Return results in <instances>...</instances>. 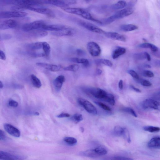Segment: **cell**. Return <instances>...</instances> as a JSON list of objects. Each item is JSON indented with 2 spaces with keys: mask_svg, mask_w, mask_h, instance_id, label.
I'll list each match as a JSON object with an SVG mask.
<instances>
[{
  "mask_svg": "<svg viewBox=\"0 0 160 160\" xmlns=\"http://www.w3.org/2000/svg\"><path fill=\"white\" fill-rule=\"evenodd\" d=\"M4 87V85L2 82L0 81V89Z\"/></svg>",
  "mask_w": 160,
  "mask_h": 160,
  "instance_id": "obj_57",
  "label": "cell"
},
{
  "mask_svg": "<svg viewBox=\"0 0 160 160\" xmlns=\"http://www.w3.org/2000/svg\"><path fill=\"white\" fill-rule=\"evenodd\" d=\"M71 119L75 123H77L83 120L82 115L80 114H76L71 117Z\"/></svg>",
  "mask_w": 160,
  "mask_h": 160,
  "instance_id": "obj_36",
  "label": "cell"
},
{
  "mask_svg": "<svg viewBox=\"0 0 160 160\" xmlns=\"http://www.w3.org/2000/svg\"><path fill=\"white\" fill-rule=\"evenodd\" d=\"M88 92L96 98L104 100L108 93L99 88H92L88 89Z\"/></svg>",
  "mask_w": 160,
  "mask_h": 160,
  "instance_id": "obj_4",
  "label": "cell"
},
{
  "mask_svg": "<svg viewBox=\"0 0 160 160\" xmlns=\"http://www.w3.org/2000/svg\"><path fill=\"white\" fill-rule=\"evenodd\" d=\"M45 56H49L50 54L51 48L50 45L46 42H42V48Z\"/></svg>",
  "mask_w": 160,
  "mask_h": 160,
  "instance_id": "obj_31",
  "label": "cell"
},
{
  "mask_svg": "<svg viewBox=\"0 0 160 160\" xmlns=\"http://www.w3.org/2000/svg\"><path fill=\"white\" fill-rule=\"evenodd\" d=\"M17 26V22L12 19L6 20L0 24V29H6L12 28L16 27Z\"/></svg>",
  "mask_w": 160,
  "mask_h": 160,
  "instance_id": "obj_15",
  "label": "cell"
},
{
  "mask_svg": "<svg viewBox=\"0 0 160 160\" xmlns=\"http://www.w3.org/2000/svg\"><path fill=\"white\" fill-rule=\"evenodd\" d=\"M31 80L33 85L36 88L39 89L42 86V84L40 79L34 75L31 76Z\"/></svg>",
  "mask_w": 160,
  "mask_h": 160,
  "instance_id": "obj_26",
  "label": "cell"
},
{
  "mask_svg": "<svg viewBox=\"0 0 160 160\" xmlns=\"http://www.w3.org/2000/svg\"><path fill=\"white\" fill-rule=\"evenodd\" d=\"M43 2L45 4L53 5L63 8H67L69 6L65 1H45Z\"/></svg>",
  "mask_w": 160,
  "mask_h": 160,
  "instance_id": "obj_18",
  "label": "cell"
},
{
  "mask_svg": "<svg viewBox=\"0 0 160 160\" xmlns=\"http://www.w3.org/2000/svg\"><path fill=\"white\" fill-rule=\"evenodd\" d=\"M141 84L144 86L149 87L152 85V83L149 81L146 80H143L141 81Z\"/></svg>",
  "mask_w": 160,
  "mask_h": 160,
  "instance_id": "obj_48",
  "label": "cell"
},
{
  "mask_svg": "<svg viewBox=\"0 0 160 160\" xmlns=\"http://www.w3.org/2000/svg\"><path fill=\"white\" fill-rule=\"evenodd\" d=\"M80 130L82 132H83L84 131V129L82 127H81L80 128Z\"/></svg>",
  "mask_w": 160,
  "mask_h": 160,
  "instance_id": "obj_58",
  "label": "cell"
},
{
  "mask_svg": "<svg viewBox=\"0 0 160 160\" xmlns=\"http://www.w3.org/2000/svg\"><path fill=\"white\" fill-rule=\"evenodd\" d=\"M8 104L10 106L13 107H16L18 105V103L17 102L12 100H10Z\"/></svg>",
  "mask_w": 160,
  "mask_h": 160,
  "instance_id": "obj_47",
  "label": "cell"
},
{
  "mask_svg": "<svg viewBox=\"0 0 160 160\" xmlns=\"http://www.w3.org/2000/svg\"><path fill=\"white\" fill-rule=\"evenodd\" d=\"M120 29L123 32H130L136 30L138 29V27L135 25L132 24H125L121 25Z\"/></svg>",
  "mask_w": 160,
  "mask_h": 160,
  "instance_id": "obj_23",
  "label": "cell"
},
{
  "mask_svg": "<svg viewBox=\"0 0 160 160\" xmlns=\"http://www.w3.org/2000/svg\"><path fill=\"white\" fill-rule=\"evenodd\" d=\"M66 3L68 5L75 4L76 3V1H65Z\"/></svg>",
  "mask_w": 160,
  "mask_h": 160,
  "instance_id": "obj_55",
  "label": "cell"
},
{
  "mask_svg": "<svg viewBox=\"0 0 160 160\" xmlns=\"http://www.w3.org/2000/svg\"><path fill=\"white\" fill-rule=\"evenodd\" d=\"M104 34L107 37L113 40L123 42H125L126 41V39L124 36L115 32H105Z\"/></svg>",
  "mask_w": 160,
  "mask_h": 160,
  "instance_id": "obj_12",
  "label": "cell"
},
{
  "mask_svg": "<svg viewBox=\"0 0 160 160\" xmlns=\"http://www.w3.org/2000/svg\"><path fill=\"white\" fill-rule=\"evenodd\" d=\"M65 80V76L62 75L58 76L55 79L54 81V84L57 90H60L61 89Z\"/></svg>",
  "mask_w": 160,
  "mask_h": 160,
  "instance_id": "obj_19",
  "label": "cell"
},
{
  "mask_svg": "<svg viewBox=\"0 0 160 160\" xmlns=\"http://www.w3.org/2000/svg\"><path fill=\"white\" fill-rule=\"evenodd\" d=\"M45 25V22L43 20L36 21L25 24L23 26L22 29L25 32H28L42 28Z\"/></svg>",
  "mask_w": 160,
  "mask_h": 160,
  "instance_id": "obj_2",
  "label": "cell"
},
{
  "mask_svg": "<svg viewBox=\"0 0 160 160\" xmlns=\"http://www.w3.org/2000/svg\"><path fill=\"white\" fill-rule=\"evenodd\" d=\"M148 147L151 149H159L160 148V138L159 137H155L151 139L148 142Z\"/></svg>",
  "mask_w": 160,
  "mask_h": 160,
  "instance_id": "obj_16",
  "label": "cell"
},
{
  "mask_svg": "<svg viewBox=\"0 0 160 160\" xmlns=\"http://www.w3.org/2000/svg\"><path fill=\"white\" fill-rule=\"evenodd\" d=\"M28 48L33 50H38L42 48V42H37L29 44Z\"/></svg>",
  "mask_w": 160,
  "mask_h": 160,
  "instance_id": "obj_27",
  "label": "cell"
},
{
  "mask_svg": "<svg viewBox=\"0 0 160 160\" xmlns=\"http://www.w3.org/2000/svg\"><path fill=\"white\" fill-rule=\"evenodd\" d=\"M143 129L145 131L152 133L158 132L160 130L159 127L153 126H145L143 127Z\"/></svg>",
  "mask_w": 160,
  "mask_h": 160,
  "instance_id": "obj_29",
  "label": "cell"
},
{
  "mask_svg": "<svg viewBox=\"0 0 160 160\" xmlns=\"http://www.w3.org/2000/svg\"><path fill=\"white\" fill-rule=\"evenodd\" d=\"M119 88L120 90H122L123 88V81L122 80H120L119 83Z\"/></svg>",
  "mask_w": 160,
  "mask_h": 160,
  "instance_id": "obj_52",
  "label": "cell"
},
{
  "mask_svg": "<svg viewBox=\"0 0 160 160\" xmlns=\"http://www.w3.org/2000/svg\"><path fill=\"white\" fill-rule=\"evenodd\" d=\"M35 115L36 116H38L39 115V113L37 112H36L34 113Z\"/></svg>",
  "mask_w": 160,
  "mask_h": 160,
  "instance_id": "obj_59",
  "label": "cell"
},
{
  "mask_svg": "<svg viewBox=\"0 0 160 160\" xmlns=\"http://www.w3.org/2000/svg\"><path fill=\"white\" fill-rule=\"evenodd\" d=\"M133 12L134 10L132 8H126L118 11L112 16L115 21L117 19H119L131 15Z\"/></svg>",
  "mask_w": 160,
  "mask_h": 160,
  "instance_id": "obj_8",
  "label": "cell"
},
{
  "mask_svg": "<svg viewBox=\"0 0 160 160\" xmlns=\"http://www.w3.org/2000/svg\"><path fill=\"white\" fill-rule=\"evenodd\" d=\"M87 49L90 54L93 57L99 56L101 53L100 46L94 42H89L87 45Z\"/></svg>",
  "mask_w": 160,
  "mask_h": 160,
  "instance_id": "obj_3",
  "label": "cell"
},
{
  "mask_svg": "<svg viewBox=\"0 0 160 160\" xmlns=\"http://www.w3.org/2000/svg\"><path fill=\"white\" fill-rule=\"evenodd\" d=\"M80 154L83 156L91 158H96L99 156L95 152L94 149L86 150L80 153Z\"/></svg>",
  "mask_w": 160,
  "mask_h": 160,
  "instance_id": "obj_21",
  "label": "cell"
},
{
  "mask_svg": "<svg viewBox=\"0 0 160 160\" xmlns=\"http://www.w3.org/2000/svg\"><path fill=\"white\" fill-rule=\"evenodd\" d=\"M94 149L99 157L105 155L107 153V150L106 149L103 147H98Z\"/></svg>",
  "mask_w": 160,
  "mask_h": 160,
  "instance_id": "obj_38",
  "label": "cell"
},
{
  "mask_svg": "<svg viewBox=\"0 0 160 160\" xmlns=\"http://www.w3.org/2000/svg\"><path fill=\"white\" fill-rule=\"evenodd\" d=\"M96 74L98 76L101 75L102 73V71L100 69H97L96 71Z\"/></svg>",
  "mask_w": 160,
  "mask_h": 160,
  "instance_id": "obj_56",
  "label": "cell"
},
{
  "mask_svg": "<svg viewBox=\"0 0 160 160\" xmlns=\"http://www.w3.org/2000/svg\"><path fill=\"white\" fill-rule=\"evenodd\" d=\"M134 58L138 60H142L146 59L144 52L136 53L134 55Z\"/></svg>",
  "mask_w": 160,
  "mask_h": 160,
  "instance_id": "obj_40",
  "label": "cell"
},
{
  "mask_svg": "<svg viewBox=\"0 0 160 160\" xmlns=\"http://www.w3.org/2000/svg\"><path fill=\"white\" fill-rule=\"evenodd\" d=\"M123 130V128L119 126L115 127L113 131V135L116 137L122 136Z\"/></svg>",
  "mask_w": 160,
  "mask_h": 160,
  "instance_id": "obj_34",
  "label": "cell"
},
{
  "mask_svg": "<svg viewBox=\"0 0 160 160\" xmlns=\"http://www.w3.org/2000/svg\"><path fill=\"white\" fill-rule=\"evenodd\" d=\"M127 4L125 1H120L114 5L112 8L114 10H119L127 6Z\"/></svg>",
  "mask_w": 160,
  "mask_h": 160,
  "instance_id": "obj_30",
  "label": "cell"
},
{
  "mask_svg": "<svg viewBox=\"0 0 160 160\" xmlns=\"http://www.w3.org/2000/svg\"><path fill=\"white\" fill-rule=\"evenodd\" d=\"M103 101L108 103L111 106H114L115 105V97L114 95L108 93Z\"/></svg>",
  "mask_w": 160,
  "mask_h": 160,
  "instance_id": "obj_28",
  "label": "cell"
},
{
  "mask_svg": "<svg viewBox=\"0 0 160 160\" xmlns=\"http://www.w3.org/2000/svg\"><path fill=\"white\" fill-rule=\"evenodd\" d=\"M95 103L105 110L108 111H111V110L110 108L102 103L98 102H95Z\"/></svg>",
  "mask_w": 160,
  "mask_h": 160,
  "instance_id": "obj_42",
  "label": "cell"
},
{
  "mask_svg": "<svg viewBox=\"0 0 160 160\" xmlns=\"http://www.w3.org/2000/svg\"><path fill=\"white\" fill-rule=\"evenodd\" d=\"M6 136L5 132L2 130L0 129V139L1 140H5Z\"/></svg>",
  "mask_w": 160,
  "mask_h": 160,
  "instance_id": "obj_50",
  "label": "cell"
},
{
  "mask_svg": "<svg viewBox=\"0 0 160 160\" xmlns=\"http://www.w3.org/2000/svg\"><path fill=\"white\" fill-rule=\"evenodd\" d=\"M70 60L73 62L82 64L85 67H88L90 66L89 61L86 58H71Z\"/></svg>",
  "mask_w": 160,
  "mask_h": 160,
  "instance_id": "obj_20",
  "label": "cell"
},
{
  "mask_svg": "<svg viewBox=\"0 0 160 160\" xmlns=\"http://www.w3.org/2000/svg\"><path fill=\"white\" fill-rule=\"evenodd\" d=\"M79 68L80 67L78 65L73 64L63 68V70L65 71L76 72L79 70Z\"/></svg>",
  "mask_w": 160,
  "mask_h": 160,
  "instance_id": "obj_35",
  "label": "cell"
},
{
  "mask_svg": "<svg viewBox=\"0 0 160 160\" xmlns=\"http://www.w3.org/2000/svg\"><path fill=\"white\" fill-rule=\"evenodd\" d=\"M4 127L6 131L11 135L15 137H20V132L15 127L9 123H5Z\"/></svg>",
  "mask_w": 160,
  "mask_h": 160,
  "instance_id": "obj_11",
  "label": "cell"
},
{
  "mask_svg": "<svg viewBox=\"0 0 160 160\" xmlns=\"http://www.w3.org/2000/svg\"><path fill=\"white\" fill-rule=\"evenodd\" d=\"M144 53L146 59L148 61H150L151 60V58L149 54L147 52H144Z\"/></svg>",
  "mask_w": 160,
  "mask_h": 160,
  "instance_id": "obj_54",
  "label": "cell"
},
{
  "mask_svg": "<svg viewBox=\"0 0 160 160\" xmlns=\"http://www.w3.org/2000/svg\"><path fill=\"white\" fill-rule=\"evenodd\" d=\"M122 136L127 142L129 143L131 142V140L129 132L126 128H123Z\"/></svg>",
  "mask_w": 160,
  "mask_h": 160,
  "instance_id": "obj_32",
  "label": "cell"
},
{
  "mask_svg": "<svg viewBox=\"0 0 160 160\" xmlns=\"http://www.w3.org/2000/svg\"><path fill=\"white\" fill-rule=\"evenodd\" d=\"M6 59V56L4 52L0 50V59L5 60Z\"/></svg>",
  "mask_w": 160,
  "mask_h": 160,
  "instance_id": "obj_51",
  "label": "cell"
},
{
  "mask_svg": "<svg viewBox=\"0 0 160 160\" xmlns=\"http://www.w3.org/2000/svg\"><path fill=\"white\" fill-rule=\"evenodd\" d=\"M37 66L52 72H57L63 69L64 68L60 66L45 63H37Z\"/></svg>",
  "mask_w": 160,
  "mask_h": 160,
  "instance_id": "obj_6",
  "label": "cell"
},
{
  "mask_svg": "<svg viewBox=\"0 0 160 160\" xmlns=\"http://www.w3.org/2000/svg\"><path fill=\"white\" fill-rule=\"evenodd\" d=\"M1 140V139H0V140Z\"/></svg>",
  "mask_w": 160,
  "mask_h": 160,
  "instance_id": "obj_60",
  "label": "cell"
},
{
  "mask_svg": "<svg viewBox=\"0 0 160 160\" xmlns=\"http://www.w3.org/2000/svg\"><path fill=\"white\" fill-rule=\"evenodd\" d=\"M71 116L70 115L67 113H62L57 115L56 117L58 118H69Z\"/></svg>",
  "mask_w": 160,
  "mask_h": 160,
  "instance_id": "obj_49",
  "label": "cell"
},
{
  "mask_svg": "<svg viewBox=\"0 0 160 160\" xmlns=\"http://www.w3.org/2000/svg\"><path fill=\"white\" fill-rule=\"evenodd\" d=\"M78 102L89 113L94 115L97 114V108L88 100L82 98H79Z\"/></svg>",
  "mask_w": 160,
  "mask_h": 160,
  "instance_id": "obj_1",
  "label": "cell"
},
{
  "mask_svg": "<svg viewBox=\"0 0 160 160\" xmlns=\"http://www.w3.org/2000/svg\"><path fill=\"white\" fill-rule=\"evenodd\" d=\"M74 33V30L71 28H67L63 30L56 32H54L52 35L58 37L69 36L73 35Z\"/></svg>",
  "mask_w": 160,
  "mask_h": 160,
  "instance_id": "obj_13",
  "label": "cell"
},
{
  "mask_svg": "<svg viewBox=\"0 0 160 160\" xmlns=\"http://www.w3.org/2000/svg\"><path fill=\"white\" fill-rule=\"evenodd\" d=\"M122 111L131 114L135 117H137V115L135 110L132 109L129 107H125L122 109Z\"/></svg>",
  "mask_w": 160,
  "mask_h": 160,
  "instance_id": "obj_39",
  "label": "cell"
},
{
  "mask_svg": "<svg viewBox=\"0 0 160 160\" xmlns=\"http://www.w3.org/2000/svg\"><path fill=\"white\" fill-rule=\"evenodd\" d=\"M63 140L67 144L71 146L75 145L77 142V139L73 137H67Z\"/></svg>",
  "mask_w": 160,
  "mask_h": 160,
  "instance_id": "obj_33",
  "label": "cell"
},
{
  "mask_svg": "<svg viewBox=\"0 0 160 160\" xmlns=\"http://www.w3.org/2000/svg\"><path fill=\"white\" fill-rule=\"evenodd\" d=\"M65 25H45L42 28L44 30L53 31L54 32L59 31L66 28Z\"/></svg>",
  "mask_w": 160,
  "mask_h": 160,
  "instance_id": "obj_17",
  "label": "cell"
},
{
  "mask_svg": "<svg viewBox=\"0 0 160 160\" xmlns=\"http://www.w3.org/2000/svg\"><path fill=\"white\" fill-rule=\"evenodd\" d=\"M139 48H148L150 49L154 52H156L158 51V49L155 45L149 43H144L139 45Z\"/></svg>",
  "mask_w": 160,
  "mask_h": 160,
  "instance_id": "obj_25",
  "label": "cell"
},
{
  "mask_svg": "<svg viewBox=\"0 0 160 160\" xmlns=\"http://www.w3.org/2000/svg\"><path fill=\"white\" fill-rule=\"evenodd\" d=\"M143 75L144 76L149 78L153 77L154 76V75L153 72L149 70L144 71L143 72Z\"/></svg>",
  "mask_w": 160,
  "mask_h": 160,
  "instance_id": "obj_45",
  "label": "cell"
},
{
  "mask_svg": "<svg viewBox=\"0 0 160 160\" xmlns=\"http://www.w3.org/2000/svg\"><path fill=\"white\" fill-rule=\"evenodd\" d=\"M62 9L69 13L80 16L83 17L86 11L79 8H66Z\"/></svg>",
  "mask_w": 160,
  "mask_h": 160,
  "instance_id": "obj_14",
  "label": "cell"
},
{
  "mask_svg": "<svg viewBox=\"0 0 160 160\" xmlns=\"http://www.w3.org/2000/svg\"><path fill=\"white\" fill-rule=\"evenodd\" d=\"M47 32L45 30H40L37 32L36 36L38 37H43L47 36Z\"/></svg>",
  "mask_w": 160,
  "mask_h": 160,
  "instance_id": "obj_41",
  "label": "cell"
},
{
  "mask_svg": "<svg viewBox=\"0 0 160 160\" xmlns=\"http://www.w3.org/2000/svg\"><path fill=\"white\" fill-rule=\"evenodd\" d=\"M126 52V49L123 47H119L116 48L113 51L112 57L114 59H115L121 55L124 54Z\"/></svg>",
  "mask_w": 160,
  "mask_h": 160,
  "instance_id": "obj_22",
  "label": "cell"
},
{
  "mask_svg": "<svg viewBox=\"0 0 160 160\" xmlns=\"http://www.w3.org/2000/svg\"><path fill=\"white\" fill-rule=\"evenodd\" d=\"M24 9H27L30 11L37 12L41 14L46 15L51 17H54V14L53 11L50 9L45 8H36L30 6L24 7Z\"/></svg>",
  "mask_w": 160,
  "mask_h": 160,
  "instance_id": "obj_10",
  "label": "cell"
},
{
  "mask_svg": "<svg viewBox=\"0 0 160 160\" xmlns=\"http://www.w3.org/2000/svg\"><path fill=\"white\" fill-rule=\"evenodd\" d=\"M79 24L87 30L94 33L104 34L105 32L97 26L88 22L81 21L79 22Z\"/></svg>",
  "mask_w": 160,
  "mask_h": 160,
  "instance_id": "obj_5",
  "label": "cell"
},
{
  "mask_svg": "<svg viewBox=\"0 0 160 160\" xmlns=\"http://www.w3.org/2000/svg\"><path fill=\"white\" fill-rule=\"evenodd\" d=\"M9 155V153L0 150V159L6 160Z\"/></svg>",
  "mask_w": 160,
  "mask_h": 160,
  "instance_id": "obj_43",
  "label": "cell"
},
{
  "mask_svg": "<svg viewBox=\"0 0 160 160\" xmlns=\"http://www.w3.org/2000/svg\"><path fill=\"white\" fill-rule=\"evenodd\" d=\"M76 53L77 55L79 56H84L86 54L85 51L81 49H78L76 50Z\"/></svg>",
  "mask_w": 160,
  "mask_h": 160,
  "instance_id": "obj_46",
  "label": "cell"
},
{
  "mask_svg": "<svg viewBox=\"0 0 160 160\" xmlns=\"http://www.w3.org/2000/svg\"><path fill=\"white\" fill-rule=\"evenodd\" d=\"M131 87L133 90L136 92L140 93L141 92V91L140 89L136 87H135L133 85H131Z\"/></svg>",
  "mask_w": 160,
  "mask_h": 160,
  "instance_id": "obj_53",
  "label": "cell"
},
{
  "mask_svg": "<svg viewBox=\"0 0 160 160\" xmlns=\"http://www.w3.org/2000/svg\"><path fill=\"white\" fill-rule=\"evenodd\" d=\"M95 62L96 64L98 66L103 64L110 67L113 66L112 62L110 60L106 59H97L95 61Z\"/></svg>",
  "mask_w": 160,
  "mask_h": 160,
  "instance_id": "obj_24",
  "label": "cell"
},
{
  "mask_svg": "<svg viewBox=\"0 0 160 160\" xmlns=\"http://www.w3.org/2000/svg\"><path fill=\"white\" fill-rule=\"evenodd\" d=\"M132 77L136 79H138L139 78V76L137 73L134 71L133 70H130L128 71Z\"/></svg>",
  "mask_w": 160,
  "mask_h": 160,
  "instance_id": "obj_44",
  "label": "cell"
},
{
  "mask_svg": "<svg viewBox=\"0 0 160 160\" xmlns=\"http://www.w3.org/2000/svg\"><path fill=\"white\" fill-rule=\"evenodd\" d=\"M143 108L145 109H152L158 110L159 109V103L156 100L152 99H147L142 103Z\"/></svg>",
  "mask_w": 160,
  "mask_h": 160,
  "instance_id": "obj_9",
  "label": "cell"
},
{
  "mask_svg": "<svg viewBox=\"0 0 160 160\" xmlns=\"http://www.w3.org/2000/svg\"><path fill=\"white\" fill-rule=\"evenodd\" d=\"M106 160H134L131 158L121 156H114L108 157Z\"/></svg>",
  "mask_w": 160,
  "mask_h": 160,
  "instance_id": "obj_37",
  "label": "cell"
},
{
  "mask_svg": "<svg viewBox=\"0 0 160 160\" xmlns=\"http://www.w3.org/2000/svg\"><path fill=\"white\" fill-rule=\"evenodd\" d=\"M28 14L19 11H7L2 13L0 15L4 18H19L25 17Z\"/></svg>",
  "mask_w": 160,
  "mask_h": 160,
  "instance_id": "obj_7",
  "label": "cell"
}]
</instances>
